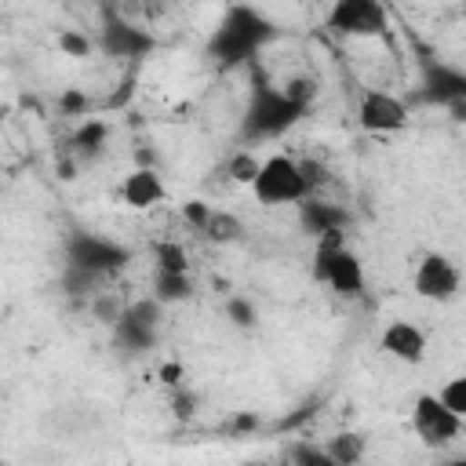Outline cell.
<instances>
[{"label":"cell","mask_w":466,"mask_h":466,"mask_svg":"<svg viewBox=\"0 0 466 466\" xmlns=\"http://www.w3.org/2000/svg\"><path fill=\"white\" fill-rule=\"evenodd\" d=\"M357 120L371 135H390V131H400L408 124V109L390 91H364L360 109H357Z\"/></svg>","instance_id":"8992f818"},{"label":"cell","mask_w":466,"mask_h":466,"mask_svg":"<svg viewBox=\"0 0 466 466\" xmlns=\"http://www.w3.org/2000/svg\"><path fill=\"white\" fill-rule=\"evenodd\" d=\"M302 226L317 237L331 233V229H342L346 226V211L335 208V204H320V200H302Z\"/></svg>","instance_id":"4fadbf2b"},{"label":"cell","mask_w":466,"mask_h":466,"mask_svg":"<svg viewBox=\"0 0 466 466\" xmlns=\"http://www.w3.org/2000/svg\"><path fill=\"white\" fill-rule=\"evenodd\" d=\"M171 411H175V419L178 422H189L193 415H197V397L189 393V390H171Z\"/></svg>","instance_id":"cb8c5ba5"},{"label":"cell","mask_w":466,"mask_h":466,"mask_svg":"<svg viewBox=\"0 0 466 466\" xmlns=\"http://www.w3.org/2000/svg\"><path fill=\"white\" fill-rule=\"evenodd\" d=\"M455 291H459V269H455V262L451 258H444V255H426L422 262H419V269H415V295L419 299H430V302H448V299H455Z\"/></svg>","instance_id":"52a82bcc"},{"label":"cell","mask_w":466,"mask_h":466,"mask_svg":"<svg viewBox=\"0 0 466 466\" xmlns=\"http://www.w3.org/2000/svg\"><path fill=\"white\" fill-rule=\"evenodd\" d=\"M95 313H98L106 324H116L124 309H120V302H113V299H98V302H95Z\"/></svg>","instance_id":"f1b7e54d"},{"label":"cell","mask_w":466,"mask_h":466,"mask_svg":"<svg viewBox=\"0 0 466 466\" xmlns=\"http://www.w3.org/2000/svg\"><path fill=\"white\" fill-rule=\"evenodd\" d=\"M211 215H215V211H211L204 200H186V204H182V218H186L193 229H200V233H204V226L211 222Z\"/></svg>","instance_id":"d4e9b609"},{"label":"cell","mask_w":466,"mask_h":466,"mask_svg":"<svg viewBox=\"0 0 466 466\" xmlns=\"http://www.w3.org/2000/svg\"><path fill=\"white\" fill-rule=\"evenodd\" d=\"M258 171H262V164H258L248 149L233 153V160H229V178H233V182H240V186H255Z\"/></svg>","instance_id":"ffe728a7"},{"label":"cell","mask_w":466,"mask_h":466,"mask_svg":"<svg viewBox=\"0 0 466 466\" xmlns=\"http://www.w3.org/2000/svg\"><path fill=\"white\" fill-rule=\"evenodd\" d=\"M448 109L455 113V120H466V98H455V102H448Z\"/></svg>","instance_id":"1f68e13d"},{"label":"cell","mask_w":466,"mask_h":466,"mask_svg":"<svg viewBox=\"0 0 466 466\" xmlns=\"http://www.w3.org/2000/svg\"><path fill=\"white\" fill-rule=\"evenodd\" d=\"M324 451H328L339 466H357V462L364 459V437H360V433H335V437L324 444Z\"/></svg>","instance_id":"9a60e30c"},{"label":"cell","mask_w":466,"mask_h":466,"mask_svg":"<svg viewBox=\"0 0 466 466\" xmlns=\"http://www.w3.org/2000/svg\"><path fill=\"white\" fill-rule=\"evenodd\" d=\"M299 167H302V178H306L309 193H313L320 182H328V171H324V164H317V160H299Z\"/></svg>","instance_id":"83f0119b"},{"label":"cell","mask_w":466,"mask_h":466,"mask_svg":"<svg viewBox=\"0 0 466 466\" xmlns=\"http://www.w3.org/2000/svg\"><path fill=\"white\" fill-rule=\"evenodd\" d=\"M273 466H291V459H280V462H273Z\"/></svg>","instance_id":"e575fe53"},{"label":"cell","mask_w":466,"mask_h":466,"mask_svg":"<svg viewBox=\"0 0 466 466\" xmlns=\"http://www.w3.org/2000/svg\"><path fill=\"white\" fill-rule=\"evenodd\" d=\"M244 466H269V462H258V459H248Z\"/></svg>","instance_id":"836d02e7"},{"label":"cell","mask_w":466,"mask_h":466,"mask_svg":"<svg viewBox=\"0 0 466 466\" xmlns=\"http://www.w3.org/2000/svg\"><path fill=\"white\" fill-rule=\"evenodd\" d=\"M58 109H62V113H69V116H84V113H87V95H84V91H76V87H69V91H62Z\"/></svg>","instance_id":"4316f807"},{"label":"cell","mask_w":466,"mask_h":466,"mask_svg":"<svg viewBox=\"0 0 466 466\" xmlns=\"http://www.w3.org/2000/svg\"><path fill=\"white\" fill-rule=\"evenodd\" d=\"M182 375H186V371H182V364H178V360H167V364L160 368V382H164V386H171V390H178V386H182Z\"/></svg>","instance_id":"f546056e"},{"label":"cell","mask_w":466,"mask_h":466,"mask_svg":"<svg viewBox=\"0 0 466 466\" xmlns=\"http://www.w3.org/2000/svg\"><path fill=\"white\" fill-rule=\"evenodd\" d=\"M411 426L426 448H444L462 433V419L441 404L437 393H422L411 408Z\"/></svg>","instance_id":"3957f363"},{"label":"cell","mask_w":466,"mask_h":466,"mask_svg":"<svg viewBox=\"0 0 466 466\" xmlns=\"http://www.w3.org/2000/svg\"><path fill=\"white\" fill-rule=\"evenodd\" d=\"M441 404L448 408V411H455L459 419H466V375H459V379H448L444 386H441Z\"/></svg>","instance_id":"44dd1931"},{"label":"cell","mask_w":466,"mask_h":466,"mask_svg":"<svg viewBox=\"0 0 466 466\" xmlns=\"http://www.w3.org/2000/svg\"><path fill=\"white\" fill-rule=\"evenodd\" d=\"M58 51H62V55H69V58H87V55L95 51V44H91V36H87V33L62 29V33H58Z\"/></svg>","instance_id":"7402d4cb"},{"label":"cell","mask_w":466,"mask_h":466,"mask_svg":"<svg viewBox=\"0 0 466 466\" xmlns=\"http://www.w3.org/2000/svg\"><path fill=\"white\" fill-rule=\"evenodd\" d=\"M386 7L375 0H339L328 11V29L342 36H379L386 33Z\"/></svg>","instance_id":"277c9868"},{"label":"cell","mask_w":466,"mask_h":466,"mask_svg":"<svg viewBox=\"0 0 466 466\" xmlns=\"http://www.w3.org/2000/svg\"><path fill=\"white\" fill-rule=\"evenodd\" d=\"M102 47H106L109 55H116V58H131V55L149 51V47H153V40H149L146 33L131 29V25H109V29H106V36H102Z\"/></svg>","instance_id":"7c38bea8"},{"label":"cell","mask_w":466,"mask_h":466,"mask_svg":"<svg viewBox=\"0 0 466 466\" xmlns=\"http://www.w3.org/2000/svg\"><path fill=\"white\" fill-rule=\"evenodd\" d=\"M288 459H291V466H339L320 444H306V441H295Z\"/></svg>","instance_id":"e0dca14e"},{"label":"cell","mask_w":466,"mask_h":466,"mask_svg":"<svg viewBox=\"0 0 466 466\" xmlns=\"http://www.w3.org/2000/svg\"><path fill=\"white\" fill-rule=\"evenodd\" d=\"M106 135H109V127H106L102 120H87V124L73 135V146H76L80 153H98L102 142H106Z\"/></svg>","instance_id":"d6986e66"},{"label":"cell","mask_w":466,"mask_h":466,"mask_svg":"<svg viewBox=\"0 0 466 466\" xmlns=\"http://www.w3.org/2000/svg\"><path fill=\"white\" fill-rule=\"evenodd\" d=\"M193 295V280H189V273H164V269H157V277H153V299L164 306V302H186Z\"/></svg>","instance_id":"5bb4252c"},{"label":"cell","mask_w":466,"mask_h":466,"mask_svg":"<svg viewBox=\"0 0 466 466\" xmlns=\"http://www.w3.org/2000/svg\"><path fill=\"white\" fill-rule=\"evenodd\" d=\"M379 346H382L390 357L404 360V364H419V360L426 357V335H422L415 324H408V320L386 324V331L379 335Z\"/></svg>","instance_id":"ba28073f"},{"label":"cell","mask_w":466,"mask_h":466,"mask_svg":"<svg viewBox=\"0 0 466 466\" xmlns=\"http://www.w3.org/2000/svg\"><path fill=\"white\" fill-rule=\"evenodd\" d=\"M157 269H164V273H189V258H186L182 244H175V240L157 244Z\"/></svg>","instance_id":"ac0fdd59"},{"label":"cell","mask_w":466,"mask_h":466,"mask_svg":"<svg viewBox=\"0 0 466 466\" xmlns=\"http://www.w3.org/2000/svg\"><path fill=\"white\" fill-rule=\"evenodd\" d=\"M255 426H258L255 415H237V419H233V430H255Z\"/></svg>","instance_id":"4dcf8cb0"},{"label":"cell","mask_w":466,"mask_h":466,"mask_svg":"<svg viewBox=\"0 0 466 466\" xmlns=\"http://www.w3.org/2000/svg\"><path fill=\"white\" fill-rule=\"evenodd\" d=\"M157 324H160V302L149 299V302H131L120 320L113 324V335L124 350H149L153 339H157Z\"/></svg>","instance_id":"5b68a950"},{"label":"cell","mask_w":466,"mask_h":466,"mask_svg":"<svg viewBox=\"0 0 466 466\" xmlns=\"http://www.w3.org/2000/svg\"><path fill=\"white\" fill-rule=\"evenodd\" d=\"M120 197H124V204L135 208V211H146V208L160 204V200H164V182H160L157 167H135V171L120 182Z\"/></svg>","instance_id":"9c48e42d"},{"label":"cell","mask_w":466,"mask_h":466,"mask_svg":"<svg viewBox=\"0 0 466 466\" xmlns=\"http://www.w3.org/2000/svg\"><path fill=\"white\" fill-rule=\"evenodd\" d=\"M299 106L288 102L284 91H266L258 87L255 98H251V109H248V120H244V135L248 138H269V135H280L284 127H291L299 120Z\"/></svg>","instance_id":"7a4b0ae2"},{"label":"cell","mask_w":466,"mask_h":466,"mask_svg":"<svg viewBox=\"0 0 466 466\" xmlns=\"http://www.w3.org/2000/svg\"><path fill=\"white\" fill-rule=\"evenodd\" d=\"M328 284H331L342 299H360V295H364V266H360V258H357L350 248L335 251L331 269H328Z\"/></svg>","instance_id":"8fae6325"},{"label":"cell","mask_w":466,"mask_h":466,"mask_svg":"<svg viewBox=\"0 0 466 466\" xmlns=\"http://www.w3.org/2000/svg\"><path fill=\"white\" fill-rule=\"evenodd\" d=\"M204 237H208L211 244H233V240L244 237V222H240L237 215H229V211H215L211 222L204 226Z\"/></svg>","instance_id":"2e32d148"},{"label":"cell","mask_w":466,"mask_h":466,"mask_svg":"<svg viewBox=\"0 0 466 466\" xmlns=\"http://www.w3.org/2000/svg\"><path fill=\"white\" fill-rule=\"evenodd\" d=\"M124 258H127V255H124L116 244H109V240H95V237H76V240H73V266H80V269L98 273V269L120 266Z\"/></svg>","instance_id":"30bf717a"},{"label":"cell","mask_w":466,"mask_h":466,"mask_svg":"<svg viewBox=\"0 0 466 466\" xmlns=\"http://www.w3.org/2000/svg\"><path fill=\"white\" fill-rule=\"evenodd\" d=\"M251 189H255L258 204H299V200H309V186L302 178L299 160H291L284 153H273L269 160H262V171H258Z\"/></svg>","instance_id":"6da1fadb"},{"label":"cell","mask_w":466,"mask_h":466,"mask_svg":"<svg viewBox=\"0 0 466 466\" xmlns=\"http://www.w3.org/2000/svg\"><path fill=\"white\" fill-rule=\"evenodd\" d=\"M226 309H229V317H233L237 328H255V320H258V317H255V306H251L248 299H240V295H233Z\"/></svg>","instance_id":"484cf974"},{"label":"cell","mask_w":466,"mask_h":466,"mask_svg":"<svg viewBox=\"0 0 466 466\" xmlns=\"http://www.w3.org/2000/svg\"><path fill=\"white\" fill-rule=\"evenodd\" d=\"M284 95H288V102H291V106L306 109V106L313 102V95H317V84H313L309 76H291V80L284 84Z\"/></svg>","instance_id":"603a6c76"},{"label":"cell","mask_w":466,"mask_h":466,"mask_svg":"<svg viewBox=\"0 0 466 466\" xmlns=\"http://www.w3.org/2000/svg\"><path fill=\"white\" fill-rule=\"evenodd\" d=\"M444 466H466V459H448Z\"/></svg>","instance_id":"d6a6232c"}]
</instances>
